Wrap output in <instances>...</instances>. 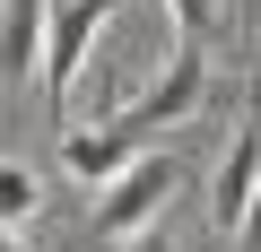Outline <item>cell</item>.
Listing matches in <instances>:
<instances>
[{"mask_svg":"<svg viewBox=\"0 0 261 252\" xmlns=\"http://www.w3.org/2000/svg\"><path fill=\"white\" fill-rule=\"evenodd\" d=\"M174 183H183V165H174V157H157V148H140L113 183H96V235L130 243L140 226H157V209L174 200Z\"/></svg>","mask_w":261,"mask_h":252,"instance_id":"obj_1","label":"cell"},{"mask_svg":"<svg viewBox=\"0 0 261 252\" xmlns=\"http://www.w3.org/2000/svg\"><path fill=\"white\" fill-rule=\"evenodd\" d=\"M113 9H122V0H53V9H44V104L61 113V96L79 87V70H87V52H96V35L113 26Z\"/></svg>","mask_w":261,"mask_h":252,"instance_id":"obj_2","label":"cell"},{"mask_svg":"<svg viewBox=\"0 0 261 252\" xmlns=\"http://www.w3.org/2000/svg\"><path fill=\"white\" fill-rule=\"evenodd\" d=\"M200 87H209V61H200V52H174V61H166V70H157L140 96H130L122 113H105V122H113L130 148H140L148 131H166V122H183V113L200 104Z\"/></svg>","mask_w":261,"mask_h":252,"instance_id":"obj_3","label":"cell"},{"mask_svg":"<svg viewBox=\"0 0 261 252\" xmlns=\"http://www.w3.org/2000/svg\"><path fill=\"white\" fill-rule=\"evenodd\" d=\"M44 9L53 0H9L0 9V78H35L44 70Z\"/></svg>","mask_w":261,"mask_h":252,"instance_id":"obj_4","label":"cell"},{"mask_svg":"<svg viewBox=\"0 0 261 252\" xmlns=\"http://www.w3.org/2000/svg\"><path fill=\"white\" fill-rule=\"evenodd\" d=\"M130 157H140V148H130L113 122H87V131H70V139H61V165H70V174H87V183H113Z\"/></svg>","mask_w":261,"mask_h":252,"instance_id":"obj_5","label":"cell"},{"mask_svg":"<svg viewBox=\"0 0 261 252\" xmlns=\"http://www.w3.org/2000/svg\"><path fill=\"white\" fill-rule=\"evenodd\" d=\"M252 183H261V131H244V139H235V157L218 165V217H226V226H244Z\"/></svg>","mask_w":261,"mask_h":252,"instance_id":"obj_6","label":"cell"},{"mask_svg":"<svg viewBox=\"0 0 261 252\" xmlns=\"http://www.w3.org/2000/svg\"><path fill=\"white\" fill-rule=\"evenodd\" d=\"M35 209H44V183H35V165L0 157V235H18V226H27Z\"/></svg>","mask_w":261,"mask_h":252,"instance_id":"obj_7","label":"cell"},{"mask_svg":"<svg viewBox=\"0 0 261 252\" xmlns=\"http://www.w3.org/2000/svg\"><path fill=\"white\" fill-rule=\"evenodd\" d=\"M174 9V52H200V35L218 26V0H166Z\"/></svg>","mask_w":261,"mask_h":252,"instance_id":"obj_8","label":"cell"},{"mask_svg":"<svg viewBox=\"0 0 261 252\" xmlns=\"http://www.w3.org/2000/svg\"><path fill=\"white\" fill-rule=\"evenodd\" d=\"M235 243H244V252H261V183H252V200H244V226H235Z\"/></svg>","mask_w":261,"mask_h":252,"instance_id":"obj_9","label":"cell"},{"mask_svg":"<svg viewBox=\"0 0 261 252\" xmlns=\"http://www.w3.org/2000/svg\"><path fill=\"white\" fill-rule=\"evenodd\" d=\"M122 252H174V243H166V235H157V226H140V235H130V243H122Z\"/></svg>","mask_w":261,"mask_h":252,"instance_id":"obj_10","label":"cell"},{"mask_svg":"<svg viewBox=\"0 0 261 252\" xmlns=\"http://www.w3.org/2000/svg\"><path fill=\"white\" fill-rule=\"evenodd\" d=\"M0 252H27V243H18V235H0Z\"/></svg>","mask_w":261,"mask_h":252,"instance_id":"obj_11","label":"cell"}]
</instances>
